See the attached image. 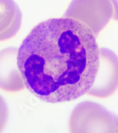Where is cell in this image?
Wrapping results in <instances>:
<instances>
[{
	"label": "cell",
	"mask_w": 118,
	"mask_h": 133,
	"mask_svg": "<svg viewBox=\"0 0 118 133\" xmlns=\"http://www.w3.org/2000/svg\"><path fill=\"white\" fill-rule=\"evenodd\" d=\"M9 118V109L4 98L0 95V132L4 130Z\"/></svg>",
	"instance_id": "cell-7"
},
{
	"label": "cell",
	"mask_w": 118,
	"mask_h": 133,
	"mask_svg": "<svg viewBox=\"0 0 118 133\" xmlns=\"http://www.w3.org/2000/svg\"><path fill=\"white\" fill-rule=\"evenodd\" d=\"M70 132H118V117L93 101L79 103L69 120Z\"/></svg>",
	"instance_id": "cell-2"
},
{
	"label": "cell",
	"mask_w": 118,
	"mask_h": 133,
	"mask_svg": "<svg viewBox=\"0 0 118 133\" xmlns=\"http://www.w3.org/2000/svg\"><path fill=\"white\" fill-rule=\"evenodd\" d=\"M118 90V56L110 49L100 48L97 75L88 94L98 98H107Z\"/></svg>",
	"instance_id": "cell-4"
},
{
	"label": "cell",
	"mask_w": 118,
	"mask_h": 133,
	"mask_svg": "<svg viewBox=\"0 0 118 133\" xmlns=\"http://www.w3.org/2000/svg\"><path fill=\"white\" fill-rule=\"evenodd\" d=\"M110 0H72L65 17L79 20L98 35L113 16Z\"/></svg>",
	"instance_id": "cell-3"
},
{
	"label": "cell",
	"mask_w": 118,
	"mask_h": 133,
	"mask_svg": "<svg viewBox=\"0 0 118 133\" xmlns=\"http://www.w3.org/2000/svg\"><path fill=\"white\" fill-rule=\"evenodd\" d=\"M113 6V18L118 21V0H110Z\"/></svg>",
	"instance_id": "cell-8"
},
{
	"label": "cell",
	"mask_w": 118,
	"mask_h": 133,
	"mask_svg": "<svg viewBox=\"0 0 118 133\" xmlns=\"http://www.w3.org/2000/svg\"><path fill=\"white\" fill-rule=\"evenodd\" d=\"M21 9L14 0H0V41L12 38L20 30Z\"/></svg>",
	"instance_id": "cell-6"
},
{
	"label": "cell",
	"mask_w": 118,
	"mask_h": 133,
	"mask_svg": "<svg viewBox=\"0 0 118 133\" xmlns=\"http://www.w3.org/2000/svg\"><path fill=\"white\" fill-rule=\"evenodd\" d=\"M17 52L13 47L0 51V89L6 92H19L25 86L18 69Z\"/></svg>",
	"instance_id": "cell-5"
},
{
	"label": "cell",
	"mask_w": 118,
	"mask_h": 133,
	"mask_svg": "<svg viewBox=\"0 0 118 133\" xmlns=\"http://www.w3.org/2000/svg\"><path fill=\"white\" fill-rule=\"evenodd\" d=\"M100 61L95 34L70 17L34 27L21 43L17 63L27 89L43 101L70 102L88 94Z\"/></svg>",
	"instance_id": "cell-1"
}]
</instances>
